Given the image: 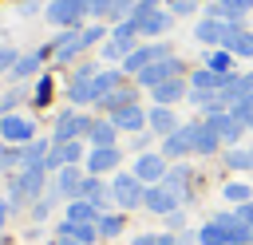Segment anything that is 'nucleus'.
I'll list each match as a JSON object with an SVG mask.
<instances>
[{"mask_svg":"<svg viewBox=\"0 0 253 245\" xmlns=\"http://www.w3.org/2000/svg\"><path fill=\"white\" fill-rule=\"evenodd\" d=\"M123 83V71H95V67H79L71 75V103L87 107V103H103L115 87Z\"/></svg>","mask_w":253,"mask_h":245,"instance_id":"1","label":"nucleus"},{"mask_svg":"<svg viewBox=\"0 0 253 245\" xmlns=\"http://www.w3.org/2000/svg\"><path fill=\"white\" fill-rule=\"evenodd\" d=\"M43 186H47V170H43V166H20L16 178H12V186H8V202H12V209L24 205V202L43 198Z\"/></svg>","mask_w":253,"mask_h":245,"instance_id":"2","label":"nucleus"},{"mask_svg":"<svg viewBox=\"0 0 253 245\" xmlns=\"http://www.w3.org/2000/svg\"><path fill=\"white\" fill-rule=\"evenodd\" d=\"M142 194H146V186H142L130 170H115V174H111V202H115L119 209H138V205H142Z\"/></svg>","mask_w":253,"mask_h":245,"instance_id":"3","label":"nucleus"},{"mask_svg":"<svg viewBox=\"0 0 253 245\" xmlns=\"http://www.w3.org/2000/svg\"><path fill=\"white\" fill-rule=\"evenodd\" d=\"M83 134H91V119L79 111V107H71V111H59L55 115V130H51V146H63V142H75V138H83Z\"/></svg>","mask_w":253,"mask_h":245,"instance_id":"4","label":"nucleus"},{"mask_svg":"<svg viewBox=\"0 0 253 245\" xmlns=\"http://www.w3.org/2000/svg\"><path fill=\"white\" fill-rule=\"evenodd\" d=\"M47 24H55V28H79L83 24V16L91 12V0H47Z\"/></svg>","mask_w":253,"mask_h":245,"instance_id":"5","label":"nucleus"},{"mask_svg":"<svg viewBox=\"0 0 253 245\" xmlns=\"http://www.w3.org/2000/svg\"><path fill=\"white\" fill-rule=\"evenodd\" d=\"M142 36H138V28H134V20L126 16V20H119L115 24V32H111V43L103 47V55L115 63V59H126L130 51H134V43H138Z\"/></svg>","mask_w":253,"mask_h":245,"instance_id":"6","label":"nucleus"},{"mask_svg":"<svg viewBox=\"0 0 253 245\" xmlns=\"http://www.w3.org/2000/svg\"><path fill=\"white\" fill-rule=\"evenodd\" d=\"M182 71H186L182 59H178V55H166V59H154L150 67H142V71L134 75V83L146 87V91H154L158 83H166V79H174V75H182Z\"/></svg>","mask_w":253,"mask_h":245,"instance_id":"7","label":"nucleus"},{"mask_svg":"<svg viewBox=\"0 0 253 245\" xmlns=\"http://www.w3.org/2000/svg\"><path fill=\"white\" fill-rule=\"evenodd\" d=\"M166 170H170V166H166V154H150V150H142V154L134 158V170H130V174H134L142 186H158V182L166 178Z\"/></svg>","mask_w":253,"mask_h":245,"instance_id":"8","label":"nucleus"},{"mask_svg":"<svg viewBox=\"0 0 253 245\" xmlns=\"http://www.w3.org/2000/svg\"><path fill=\"white\" fill-rule=\"evenodd\" d=\"M206 122L213 126V134L221 138V146H237V142H241V134H245V126L237 122V115H233V111H217V115H206Z\"/></svg>","mask_w":253,"mask_h":245,"instance_id":"9","label":"nucleus"},{"mask_svg":"<svg viewBox=\"0 0 253 245\" xmlns=\"http://www.w3.org/2000/svg\"><path fill=\"white\" fill-rule=\"evenodd\" d=\"M221 99H225L229 107L249 103V99H253V71H229V75H225V87H221Z\"/></svg>","mask_w":253,"mask_h":245,"instance_id":"10","label":"nucleus"},{"mask_svg":"<svg viewBox=\"0 0 253 245\" xmlns=\"http://www.w3.org/2000/svg\"><path fill=\"white\" fill-rule=\"evenodd\" d=\"M130 20H134V28H138L142 40L162 36V32L174 28V12H170V8H154V12H146V16H130Z\"/></svg>","mask_w":253,"mask_h":245,"instance_id":"11","label":"nucleus"},{"mask_svg":"<svg viewBox=\"0 0 253 245\" xmlns=\"http://www.w3.org/2000/svg\"><path fill=\"white\" fill-rule=\"evenodd\" d=\"M166 55H174L166 43H142V47H134L126 59H123V71H130V75H138L142 67H150L154 59H166Z\"/></svg>","mask_w":253,"mask_h":245,"instance_id":"12","label":"nucleus"},{"mask_svg":"<svg viewBox=\"0 0 253 245\" xmlns=\"http://www.w3.org/2000/svg\"><path fill=\"white\" fill-rule=\"evenodd\" d=\"M178 194H170L162 182L158 186H146V194H142V209H150V213H158V217H170L174 209H178Z\"/></svg>","mask_w":253,"mask_h":245,"instance_id":"13","label":"nucleus"},{"mask_svg":"<svg viewBox=\"0 0 253 245\" xmlns=\"http://www.w3.org/2000/svg\"><path fill=\"white\" fill-rule=\"evenodd\" d=\"M0 138L8 146H24V142L36 138V126L28 119H20V115H0Z\"/></svg>","mask_w":253,"mask_h":245,"instance_id":"14","label":"nucleus"},{"mask_svg":"<svg viewBox=\"0 0 253 245\" xmlns=\"http://www.w3.org/2000/svg\"><path fill=\"white\" fill-rule=\"evenodd\" d=\"M237 24H229V20H213V16H206L198 28H194V40H202L206 47H217V43H225L229 40V32H233Z\"/></svg>","mask_w":253,"mask_h":245,"instance_id":"15","label":"nucleus"},{"mask_svg":"<svg viewBox=\"0 0 253 245\" xmlns=\"http://www.w3.org/2000/svg\"><path fill=\"white\" fill-rule=\"evenodd\" d=\"M190 126V146H194V154H217L221 150V138L213 134V126L202 119V122H186Z\"/></svg>","mask_w":253,"mask_h":245,"instance_id":"16","label":"nucleus"},{"mask_svg":"<svg viewBox=\"0 0 253 245\" xmlns=\"http://www.w3.org/2000/svg\"><path fill=\"white\" fill-rule=\"evenodd\" d=\"M83 170L79 166H63V170H55V182H51V190L59 194V198H67V202H75L79 198V186H83Z\"/></svg>","mask_w":253,"mask_h":245,"instance_id":"17","label":"nucleus"},{"mask_svg":"<svg viewBox=\"0 0 253 245\" xmlns=\"http://www.w3.org/2000/svg\"><path fill=\"white\" fill-rule=\"evenodd\" d=\"M115 166H119V146H91L87 174H115Z\"/></svg>","mask_w":253,"mask_h":245,"instance_id":"18","label":"nucleus"},{"mask_svg":"<svg viewBox=\"0 0 253 245\" xmlns=\"http://www.w3.org/2000/svg\"><path fill=\"white\" fill-rule=\"evenodd\" d=\"M186 91H190V83H186L182 75H174V79L158 83L150 95H154V103H158V107H170V103H182V99H186Z\"/></svg>","mask_w":253,"mask_h":245,"instance_id":"19","label":"nucleus"},{"mask_svg":"<svg viewBox=\"0 0 253 245\" xmlns=\"http://www.w3.org/2000/svg\"><path fill=\"white\" fill-rule=\"evenodd\" d=\"M79 198L103 209V205L111 202V186L103 182V174H87V178H83V186H79Z\"/></svg>","mask_w":253,"mask_h":245,"instance_id":"20","label":"nucleus"},{"mask_svg":"<svg viewBox=\"0 0 253 245\" xmlns=\"http://www.w3.org/2000/svg\"><path fill=\"white\" fill-rule=\"evenodd\" d=\"M111 122H115L123 134H142V126H146L142 103H138V107H123V111H115V115H111Z\"/></svg>","mask_w":253,"mask_h":245,"instance_id":"21","label":"nucleus"},{"mask_svg":"<svg viewBox=\"0 0 253 245\" xmlns=\"http://www.w3.org/2000/svg\"><path fill=\"white\" fill-rule=\"evenodd\" d=\"M55 237H75V241H83V245H95V237H99V225L95 221H59V229H55Z\"/></svg>","mask_w":253,"mask_h":245,"instance_id":"22","label":"nucleus"},{"mask_svg":"<svg viewBox=\"0 0 253 245\" xmlns=\"http://www.w3.org/2000/svg\"><path fill=\"white\" fill-rule=\"evenodd\" d=\"M162 154H166V158H186V154H194V146H190V126H178L174 134H166V138H162Z\"/></svg>","mask_w":253,"mask_h":245,"instance_id":"23","label":"nucleus"},{"mask_svg":"<svg viewBox=\"0 0 253 245\" xmlns=\"http://www.w3.org/2000/svg\"><path fill=\"white\" fill-rule=\"evenodd\" d=\"M83 47H87V43H83V32H79V28H71V32H63V36L51 43V55H55V59H71V55H75V51H83Z\"/></svg>","mask_w":253,"mask_h":245,"instance_id":"24","label":"nucleus"},{"mask_svg":"<svg viewBox=\"0 0 253 245\" xmlns=\"http://www.w3.org/2000/svg\"><path fill=\"white\" fill-rule=\"evenodd\" d=\"M146 126H150L154 134H162V138H166V134H174V130H178V115H174L170 107H154V111L146 115Z\"/></svg>","mask_w":253,"mask_h":245,"instance_id":"25","label":"nucleus"},{"mask_svg":"<svg viewBox=\"0 0 253 245\" xmlns=\"http://www.w3.org/2000/svg\"><path fill=\"white\" fill-rule=\"evenodd\" d=\"M162 186H166L170 194H178L182 202H190V170H186V166H174V170H166Z\"/></svg>","mask_w":253,"mask_h":245,"instance_id":"26","label":"nucleus"},{"mask_svg":"<svg viewBox=\"0 0 253 245\" xmlns=\"http://www.w3.org/2000/svg\"><path fill=\"white\" fill-rule=\"evenodd\" d=\"M225 51H229V55H241V59H253V32L233 28L229 40H225Z\"/></svg>","mask_w":253,"mask_h":245,"instance_id":"27","label":"nucleus"},{"mask_svg":"<svg viewBox=\"0 0 253 245\" xmlns=\"http://www.w3.org/2000/svg\"><path fill=\"white\" fill-rule=\"evenodd\" d=\"M43 55H47L43 47H40V51H28V55H20V59H16V67H12L8 75H12V79H32V75L40 71V63H43Z\"/></svg>","mask_w":253,"mask_h":245,"instance_id":"28","label":"nucleus"},{"mask_svg":"<svg viewBox=\"0 0 253 245\" xmlns=\"http://www.w3.org/2000/svg\"><path fill=\"white\" fill-rule=\"evenodd\" d=\"M51 154V146H47V138H32V142H24L20 146V158H24V166H43V158Z\"/></svg>","mask_w":253,"mask_h":245,"instance_id":"29","label":"nucleus"},{"mask_svg":"<svg viewBox=\"0 0 253 245\" xmlns=\"http://www.w3.org/2000/svg\"><path fill=\"white\" fill-rule=\"evenodd\" d=\"M225 75H229V71H225ZM225 75H221V71L202 67V71H190V87H202V91H221V87H225Z\"/></svg>","mask_w":253,"mask_h":245,"instance_id":"30","label":"nucleus"},{"mask_svg":"<svg viewBox=\"0 0 253 245\" xmlns=\"http://www.w3.org/2000/svg\"><path fill=\"white\" fill-rule=\"evenodd\" d=\"M99 107H103L107 115H115V111H123V107H138V95H134V91H123V87H115V91H111V95H107Z\"/></svg>","mask_w":253,"mask_h":245,"instance_id":"31","label":"nucleus"},{"mask_svg":"<svg viewBox=\"0 0 253 245\" xmlns=\"http://www.w3.org/2000/svg\"><path fill=\"white\" fill-rule=\"evenodd\" d=\"M115 138H119V126L111 119L91 122V146H115Z\"/></svg>","mask_w":253,"mask_h":245,"instance_id":"32","label":"nucleus"},{"mask_svg":"<svg viewBox=\"0 0 253 245\" xmlns=\"http://www.w3.org/2000/svg\"><path fill=\"white\" fill-rule=\"evenodd\" d=\"M198 241H202V245H233V241H229V229H225L221 221H206V225L198 229Z\"/></svg>","mask_w":253,"mask_h":245,"instance_id":"33","label":"nucleus"},{"mask_svg":"<svg viewBox=\"0 0 253 245\" xmlns=\"http://www.w3.org/2000/svg\"><path fill=\"white\" fill-rule=\"evenodd\" d=\"M67 221H99V205L75 198V202H67Z\"/></svg>","mask_w":253,"mask_h":245,"instance_id":"34","label":"nucleus"},{"mask_svg":"<svg viewBox=\"0 0 253 245\" xmlns=\"http://www.w3.org/2000/svg\"><path fill=\"white\" fill-rule=\"evenodd\" d=\"M225 166H229V170H253L249 146H229V150H225Z\"/></svg>","mask_w":253,"mask_h":245,"instance_id":"35","label":"nucleus"},{"mask_svg":"<svg viewBox=\"0 0 253 245\" xmlns=\"http://www.w3.org/2000/svg\"><path fill=\"white\" fill-rule=\"evenodd\" d=\"M99 237H119L123 233V213H99Z\"/></svg>","mask_w":253,"mask_h":245,"instance_id":"36","label":"nucleus"},{"mask_svg":"<svg viewBox=\"0 0 253 245\" xmlns=\"http://www.w3.org/2000/svg\"><path fill=\"white\" fill-rule=\"evenodd\" d=\"M55 150H59L63 166H79V158H83V138H75V142H63V146H55Z\"/></svg>","mask_w":253,"mask_h":245,"instance_id":"37","label":"nucleus"},{"mask_svg":"<svg viewBox=\"0 0 253 245\" xmlns=\"http://www.w3.org/2000/svg\"><path fill=\"white\" fill-rule=\"evenodd\" d=\"M221 194H225V198H229L233 205H245V202H253V190H249L245 182H229V186H225Z\"/></svg>","mask_w":253,"mask_h":245,"instance_id":"38","label":"nucleus"},{"mask_svg":"<svg viewBox=\"0 0 253 245\" xmlns=\"http://www.w3.org/2000/svg\"><path fill=\"white\" fill-rule=\"evenodd\" d=\"M206 67H210V71H221V75H225V71L233 67V55H229V51H206Z\"/></svg>","mask_w":253,"mask_h":245,"instance_id":"39","label":"nucleus"},{"mask_svg":"<svg viewBox=\"0 0 253 245\" xmlns=\"http://www.w3.org/2000/svg\"><path fill=\"white\" fill-rule=\"evenodd\" d=\"M55 202H59V194H55V190H51V194H43V198H36V205H32V217H36V221H43V217L55 209Z\"/></svg>","mask_w":253,"mask_h":245,"instance_id":"40","label":"nucleus"},{"mask_svg":"<svg viewBox=\"0 0 253 245\" xmlns=\"http://www.w3.org/2000/svg\"><path fill=\"white\" fill-rule=\"evenodd\" d=\"M20 170L24 166V158H20V146H4V154H0V170Z\"/></svg>","mask_w":253,"mask_h":245,"instance_id":"41","label":"nucleus"},{"mask_svg":"<svg viewBox=\"0 0 253 245\" xmlns=\"http://www.w3.org/2000/svg\"><path fill=\"white\" fill-rule=\"evenodd\" d=\"M233 115H237V122L245 126V130H253V99L249 103H237V107H229Z\"/></svg>","mask_w":253,"mask_h":245,"instance_id":"42","label":"nucleus"},{"mask_svg":"<svg viewBox=\"0 0 253 245\" xmlns=\"http://www.w3.org/2000/svg\"><path fill=\"white\" fill-rule=\"evenodd\" d=\"M16 59H20V55H16L12 47H4V43H0V71H12V67H16Z\"/></svg>","mask_w":253,"mask_h":245,"instance_id":"43","label":"nucleus"},{"mask_svg":"<svg viewBox=\"0 0 253 245\" xmlns=\"http://www.w3.org/2000/svg\"><path fill=\"white\" fill-rule=\"evenodd\" d=\"M166 8L174 12V16H190V12H198L194 4H186V0H166Z\"/></svg>","mask_w":253,"mask_h":245,"instance_id":"44","label":"nucleus"},{"mask_svg":"<svg viewBox=\"0 0 253 245\" xmlns=\"http://www.w3.org/2000/svg\"><path fill=\"white\" fill-rule=\"evenodd\" d=\"M79 32H83V43H87V47H91L95 40H103V24H91V28H79Z\"/></svg>","mask_w":253,"mask_h":245,"instance_id":"45","label":"nucleus"},{"mask_svg":"<svg viewBox=\"0 0 253 245\" xmlns=\"http://www.w3.org/2000/svg\"><path fill=\"white\" fill-rule=\"evenodd\" d=\"M47 95H51V79H40L36 83V103H47Z\"/></svg>","mask_w":253,"mask_h":245,"instance_id":"46","label":"nucleus"},{"mask_svg":"<svg viewBox=\"0 0 253 245\" xmlns=\"http://www.w3.org/2000/svg\"><path fill=\"white\" fill-rule=\"evenodd\" d=\"M213 4H221V8H225V12H233V16H241V12H245V8H241V0H213Z\"/></svg>","mask_w":253,"mask_h":245,"instance_id":"47","label":"nucleus"},{"mask_svg":"<svg viewBox=\"0 0 253 245\" xmlns=\"http://www.w3.org/2000/svg\"><path fill=\"white\" fill-rule=\"evenodd\" d=\"M8 217H12V202H8V198H0V229L8 225Z\"/></svg>","mask_w":253,"mask_h":245,"instance_id":"48","label":"nucleus"},{"mask_svg":"<svg viewBox=\"0 0 253 245\" xmlns=\"http://www.w3.org/2000/svg\"><path fill=\"white\" fill-rule=\"evenodd\" d=\"M166 221H170V229H182V209H174V213H170Z\"/></svg>","mask_w":253,"mask_h":245,"instance_id":"49","label":"nucleus"},{"mask_svg":"<svg viewBox=\"0 0 253 245\" xmlns=\"http://www.w3.org/2000/svg\"><path fill=\"white\" fill-rule=\"evenodd\" d=\"M55 245H83V241H75V237H55Z\"/></svg>","mask_w":253,"mask_h":245,"instance_id":"50","label":"nucleus"},{"mask_svg":"<svg viewBox=\"0 0 253 245\" xmlns=\"http://www.w3.org/2000/svg\"><path fill=\"white\" fill-rule=\"evenodd\" d=\"M241 8H245V12H249V8H253V0H241Z\"/></svg>","mask_w":253,"mask_h":245,"instance_id":"51","label":"nucleus"},{"mask_svg":"<svg viewBox=\"0 0 253 245\" xmlns=\"http://www.w3.org/2000/svg\"><path fill=\"white\" fill-rule=\"evenodd\" d=\"M186 4H194V8H202V4H206V0H186Z\"/></svg>","mask_w":253,"mask_h":245,"instance_id":"52","label":"nucleus"},{"mask_svg":"<svg viewBox=\"0 0 253 245\" xmlns=\"http://www.w3.org/2000/svg\"><path fill=\"white\" fill-rule=\"evenodd\" d=\"M249 162H253V146H249Z\"/></svg>","mask_w":253,"mask_h":245,"instance_id":"53","label":"nucleus"},{"mask_svg":"<svg viewBox=\"0 0 253 245\" xmlns=\"http://www.w3.org/2000/svg\"><path fill=\"white\" fill-rule=\"evenodd\" d=\"M0 154H4V138H0Z\"/></svg>","mask_w":253,"mask_h":245,"instance_id":"54","label":"nucleus"},{"mask_svg":"<svg viewBox=\"0 0 253 245\" xmlns=\"http://www.w3.org/2000/svg\"><path fill=\"white\" fill-rule=\"evenodd\" d=\"M0 245H4V241H0Z\"/></svg>","mask_w":253,"mask_h":245,"instance_id":"55","label":"nucleus"}]
</instances>
